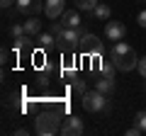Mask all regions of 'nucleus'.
Here are the masks:
<instances>
[{
	"instance_id": "obj_1",
	"label": "nucleus",
	"mask_w": 146,
	"mask_h": 136,
	"mask_svg": "<svg viewBox=\"0 0 146 136\" xmlns=\"http://www.w3.org/2000/svg\"><path fill=\"white\" fill-rule=\"evenodd\" d=\"M112 61H115L117 71H124V73H129L131 68L139 66L136 51H134V49H131L127 42H117L115 46H112Z\"/></svg>"
},
{
	"instance_id": "obj_2",
	"label": "nucleus",
	"mask_w": 146,
	"mask_h": 136,
	"mask_svg": "<svg viewBox=\"0 0 146 136\" xmlns=\"http://www.w3.org/2000/svg\"><path fill=\"white\" fill-rule=\"evenodd\" d=\"M58 114L56 112H42L36 117V124H34V131L39 136H54V134H61V126H58Z\"/></svg>"
},
{
	"instance_id": "obj_3",
	"label": "nucleus",
	"mask_w": 146,
	"mask_h": 136,
	"mask_svg": "<svg viewBox=\"0 0 146 136\" xmlns=\"http://www.w3.org/2000/svg\"><path fill=\"white\" fill-rule=\"evenodd\" d=\"M110 105V100L105 92H100L98 88L95 90H88V92L83 95V110L85 112H105Z\"/></svg>"
},
{
	"instance_id": "obj_4",
	"label": "nucleus",
	"mask_w": 146,
	"mask_h": 136,
	"mask_svg": "<svg viewBox=\"0 0 146 136\" xmlns=\"http://www.w3.org/2000/svg\"><path fill=\"white\" fill-rule=\"evenodd\" d=\"M80 49H83L88 56H102V53H105L102 42H100L95 34H83V39H80Z\"/></svg>"
},
{
	"instance_id": "obj_5",
	"label": "nucleus",
	"mask_w": 146,
	"mask_h": 136,
	"mask_svg": "<svg viewBox=\"0 0 146 136\" xmlns=\"http://www.w3.org/2000/svg\"><path fill=\"white\" fill-rule=\"evenodd\" d=\"M124 34H127V27L122 24V22H107V24H105V37L110 39V42H122V39H124Z\"/></svg>"
},
{
	"instance_id": "obj_6",
	"label": "nucleus",
	"mask_w": 146,
	"mask_h": 136,
	"mask_svg": "<svg viewBox=\"0 0 146 136\" xmlns=\"http://www.w3.org/2000/svg\"><path fill=\"white\" fill-rule=\"evenodd\" d=\"M83 131H85V126H83V121H80L78 117H68V119L63 121V126H61L63 136H80Z\"/></svg>"
},
{
	"instance_id": "obj_7",
	"label": "nucleus",
	"mask_w": 146,
	"mask_h": 136,
	"mask_svg": "<svg viewBox=\"0 0 146 136\" xmlns=\"http://www.w3.org/2000/svg\"><path fill=\"white\" fill-rule=\"evenodd\" d=\"M66 12V0H46V5H44V15L49 20H56Z\"/></svg>"
},
{
	"instance_id": "obj_8",
	"label": "nucleus",
	"mask_w": 146,
	"mask_h": 136,
	"mask_svg": "<svg viewBox=\"0 0 146 136\" xmlns=\"http://www.w3.org/2000/svg\"><path fill=\"white\" fill-rule=\"evenodd\" d=\"M95 88H98L100 92H105V95H112L115 92V75H100V78L95 80Z\"/></svg>"
},
{
	"instance_id": "obj_9",
	"label": "nucleus",
	"mask_w": 146,
	"mask_h": 136,
	"mask_svg": "<svg viewBox=\"0 0 146 136\" xmlns=\"http://www.w3.org/2000/svg\"><path fill=\"white\" fill-rule=\"evenodd\" d=\"M39 29H42V22L36 20V15H32L29 20L25 22V32L29 34V37H34V34H39Z\"/></svg>"
},
{
	"instance_id": "obj_10",
	"label": "nucleus",
	"mask_w": 146,
	"mask_h": 136,
	"mask_svg": "<svg viewBox=\"0 0 146 136\" xmlns=\"http://www.w3.org/2000/svg\"><path fill=\"white\" fill-rule=\"evenodd\" d=\"M63 24L66 27H80V15L78 12H63Z\"/></svg>"
},
{
	"instance_id": "obj_11",
	"label": "nucleus",
	"mask_w": 146,
	"mask_h": 136,
	"mask_svg": "<svg viewBox=\"0 0 146 136\" xmlns=\"http://www.w3.org/2000/svg\"><path fill=\"white\" fill-rule=\"evenodd\" d=\"M93 15L98 17V20H110V5H105V3H98V7L93 10Z\"/></svg>"
},
{
	"instance_id": "obj_12",
	"label": "nucleus",
	"mask_w": 146,
	"mask_h": 136,
	"mask_svg": "<svg viewBox=\"0 0 146 136\" xmlns=\"http://www.w3.org/2000/svg\"><path fill=\"white\" fill-rule=\"evenodd\" d=\"M76 7H78V10H88V12H93L95 7H98V0H76Z\"/></svg>"
},
{
	"instance_id": "obj_13",
	"label": "nucleus",
	"mask_w": 146,
	"mask_h": 136,
	"mask_svg": "<svg viewBox=\"0 0 146 136\" xmlns=\"http://www.w3.org/2000/svg\"><path fill=\"white\" fill-rule=\"evenodd\" d=\"M36 42L42 44L44 49H46V46H54V44H56V37H54L51 32H49V34H39V39H36Z\"/></svg>"
},
{
	"instance_id": "obj_14",
	"label": "nucleus",
	"mask_w": 146,
	"mask_h": 136,
	"mask_svg": "<svg viewBox=\"0 0 146 136\" xmlns=\"http://www.w3.org/2000/svg\"><path fill=\"white\" fill-rule=\"evenodd\" d=\"M32 3H34V0H17V3H15V7H17V12H22V15H29Z\"/></svg>"
},
{
	"instance_id": "obj_15",
	"label": "nucleus",
	"mask_w": 146,
	"mask_h": 136,
	"mask_svg": "<svg viewBox=\"0 0 146 136\" xmlns=\"http://www.w3.org/2000/svg\"><path fill=\"white\" fill-rule=\"evenodd\" d=\"M115 61H112V63H110V61H102V63H100V73H102V75H115Z\"/></svg>"
},
{
	"instance_id": "obj_16",
	"label": "nucleus",
	"mask_w": 146,
	"mask_h": 136,
	"mask_svg": "<svg viewBox=\"0 0 146 136\" xmlns=\"http://www.w3.org/2000/svg\"><path fill=\"white\" fill-rule=\"evenodd\" d=\"M63 29H66V24H63V22L51 20V34H54V37H61V34H63Z\"/></svg>"
},
{
	"instance_id": "obj_17",
	"label": "nucleus",
	"mask_w": 146,
	"mask_h": 136,
	"mask_svg": "<svg viewBox=\"0 0 146 136\" xmlns=\"http://www.w3.org/2000/svg\"><path fill=\"white\" fill-rule=\"evenodd\" d=\"M73 90L78 95H85L88 92V88H85V80H80V78H73Z\"/></svg>"
},
{
	"instance_id": "obj_18",
	"label": "nucleus",
	"mask_w": 146,
	"mask_h": 136,
	"mask_svg": "<svg viewBox=\"0 0 146 136\" xmlns=\"http://www.w3.org/2000/svg\"><path fill=\"white\" fill-rule=\"evenodd\" d=\"M44 5H46V0H34L29 7V15H39V12L44 10Z\"/></svg>"
},
{
	"instance_id": "obj_19",
	"label": "nucleus",
	"mask_w": 146,
	"mask_h": 136,
	"mask_svg": "<svg viewBox=\"0 0 146 136\" xmlns=\"http://www.w3.org/2000/svg\"><path fill=\"white\" fill-rule=\"evenodd\" d=\"M10 34H12V39H17V37H25V34H27V32H25V24H12Z\"/></svg>"
},
{
	"instance_id": "obj_20",
	"label": "nucleus",
	"mask_w": 146,
	"mask_h": 136,
	"mask_svg": "<svg viewBox=\"0 0 146 136\" xmlns=\"http://www.w3.org/2000/svg\"><path fill=\"white\" fill-rule=\"evenodd\" d=\"M134 124H139L141 129H144V134H146V112H136V117H134Z\"/></svg>"
},
{
	"instance_id": "obj_21",
	"label": "nucleus",
	"mask_w": 146,
	"mask_h": 136,
	"mask_svg": "<svg viewBox=\"0 0 146 136\" xmlns=\"http://www.w3.org/2000/svg\"><path fill=\"white\" fill-rule=\"evenodd\" d=\"M141 134H144V129H141L139 124H134L131 129H127V136H141Z\"/></svg>"
},
{
	"instance_id": "obj_22",
	"label": "nucleus",
	"mask_w": 146,
	"mask_h": 136,
	"mask_svg": "<svg viewBox=\"0 0 146 136\" xmlns=\"http://www.w3.org/2000/svg\"><path fill=\"white\" fill-rule=\"evenodd\" d=\"M136 68H139V73L146 78V56H144V58H139V66H136Z\"/></svg>"
},
{
	"instance_id": "obj_23",
	"label": "nucleus",
	"mask_w": 146,
	"mask_h": 136,
	"mask_svg": "<svg viewBox=\"0 0 146 136\" xmlns=\"http://www.w3.org/2000/svg\"><path fill=\"white\" fill-rule=\"evenodd\" d=\"M136 22H139L141 27H146V10H141V12H139V17H136Z\"/></svg>"
},
{
	"instance_id": "obj_24",
	"label": "nucleus",
	"mask_w": 146,
	"mask_h": 136,
	"mask_svg": "<svg viewBox=\"0 0 146 136\" xmlns=\"http://www.w3.org/2000/svg\"><path fill=\"white\" fill-rule=\"evenodd\" d=\"M12 3H17V0H0V5L5 7V10H7V7H10V5H12Z\"/></svg>"
}]
</instances>
